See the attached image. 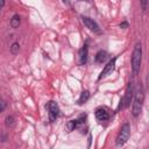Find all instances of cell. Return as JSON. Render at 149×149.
Segmentation results:
<instances>
[{"label":"cell","instance_id":"5","mask_svg":"<svg viewBox=\"0 0 149 149\" xmlns=\"http://www.w3.org/2000/svg\"><path fill=\"white\" fill-rule=\"evenodd\" d=\"M45 108H47V111H48L49 121H50V122L56 121V119H57V118H58V115H59V107H58V105H57L55 101L50 100V101H48V102H47Z\"/></svg>","mask_w":149,"mask_h":149},{"label":"cell","instance_id":"6","mask_svg":"<svg viewBox=\"0 0 149 149\" xmlns=\"http://www.w3.org/2000/svg\"><path fill=\"white\" fill-rule=\"evenodd\" d=\"M115 62H116V57H114V58H112L106 65H105V68L102 69V71H101V73H100V76L98 77V79L100 80V79H102V78H105V77H107L108 74H111L113 71H114V68H115Z\"/></svg>","mask_w":149,"mask_h":149},{"label":"cell","instance_id":"13","mask_svg":"<svg viewBox=\"0 0 149 149\" xmlns=\"http://www.w3.org/2000/svg\"><path fill=\"white\" fill-rule=\"evenodd\" d=\"M14 122H15V119H14L13 115H7V116H6V119H5V125H6V127H12V126L14 125Z\"/></svg>","mask_w":149,"mask_h":149},{"label":"cell","instance_id":"7","mask_svg":"<svg viewBox=\"0 0 149 149\" xmlns=\"http://www.w3.org/2000/svg\"><path fill=\"white\" fill-rule=\"evenodd\" d=\"M81 21L84 22V24H85L90 30L95 31V33H100L99 26H98V23H97L93 19H91V17H88V16H81Z\"/></svg>","mask_w":149,"mask_h":149},{"label":"cell","instance_id":"14","mask_svg":"<svg viewBox=\"0 0 149 149\" xmlns=\"http://www.w3.org/2000/svg\"><path fill=\"white\" fill-rule=\"evenodd\" d=\"M74 128H77L76 120H70V121L66 123V129H68V132H72V130H74Z\"/></svg>","mask_w":149,"mask_h":149},{"label":"cell","instance_id":"10","mask_svg":"<svg viewBox=\"0 0 149 149\" xmlns=\"http://www.w3.org/2000/svg\"><path fill=\"white\" fill-rule=\"evenodd\" d=\"M20 23H21V16L19 14H14L13 17L10 19V27L16 29L20 26Z\"/></svg>","mask_w":149,"mask_h":149},{"label":"cell","instance_id":"11","mask_svg":"<svg viewBox=\"0 0 149 149\" xmlns=\"http://www.w3.org/2000/svg\"><path fill=\"white\" fill-rule=\"evenodd\" d=\"M106 58H107V52L105 50H99L95 54V62L97 63H102V62H105Z\"/></svg>","mask_w":149,"mask_h":149},{"label":"cell","instance_id":"3","mask_svg":"<svg viewBox=\"0 0 149 149\" xmlns=\"http://www.w3.org/2000/svg\"><path fill=\"white\" fill-rule=\"evenodd\" d=\"M129 136H130V126H129V123L126 122V123H123L121 126L120 132H119V134L116 136V140H115L116 147H122L128 141Z\"/></svg>","mask_w":149,"mask_h":149},{"label":"cell","instance_id":"4","mask_svg":"<svg viewBox=\"0 0 149 149\" xmlns=\"http://www.w3.org/2000/svg\"><path fill=\"white\" fill-rule=\"evenodd\" d=\"M134 92H135L134 85H133V83H129V84H128V87H127V90H126V93H125L123 98H122L121 101H120L119 108H127V107L130 105V101H132V99H133Z\"/></svg>","mask_w":149,"mask_h":149},{"label":"cell","instance_id":"15","mask_svg":"<svg viewBox=\"0 0 149 149\" xmlns=\"http://www.w3.org/2000/svg\"><path fill=\"white\" fill-rule=\"evenodd\" d=\"M19 50H20V44H19L17 42H14V43L12 44V47H10V52H12V55H16V54L19 52Z\"/></svg>","mask_w":149,"mask_h":149},{"label":"cell","instance_id":"17","mask_svg":"<svg viewBox=\"0 0 149 149\" xmlns=\"http://www.w3.org/2000/svg\"><path fill=\"white\" fill-rule=\"evenodd\" d=\"M141 5H142V8L143 10H147V5H148V1L144 0V1H141Z\"/></svg>","mask_w":149,"mask_h":149},{"label":"cell","instance_id":"18","mask_svg":"<svg viewBox=\"0 0 149 149\" xmlns=\"http://www.w3.org/2000/svg\"><path fill=\"white\" fill-rule=\"evenodd\" d=\"M120 27H121V28H123V29H125V28H127V27H128V22H127V21L121 22V23H120Z\"/></svg>","mask_w":149,"mask_h":149},{"label":"cell","instance_id":"2","mask_svg":"<svg viewBox=\"0 0 149 149\" xmlns=\"http://www.w3.org/2000/svg\"><path fill=\"white\" fill-rule=\"evenodd\" d=\"M143 101H144V92H143L142 86L140 85L137 91L134 92V101H133V107H132V113L135 118H137L140 115V113L142 111Z\"/></svg>","mask_w":149,"mask_h":149},{"label":"cell","instance_id":"8","mask_svg":"<svg viewBox=\"0 0 149 149\" xmlns=\"http://www.w3.org/2000/svg\"><path fill=\"white\" fill-rule=\"evenodd\" d=\"M87 55H88V47H87V43H85L79 49V63L80 64H86V62H87Z\"/></svg>","mask_w":149,"mask_h":149},{"label":"cell","instance_id":"12","mask_svg":"<svg viewBox=\"0 0 149 149\" xmlns=\"http://www.w3.org/2000/svg\"><path fill=\"white\" fill-rule=\"evenodd\" d=\"M90 99V92L87 91V90H85V91H83L81 92V94H80V97H79V99H78V105H83V104H85L87 100Z\"/></svg>","mask_w":149,"mask_h":149},{"label":"cell","instance_id":"19","mask_svg":"<svg viewBox=\"0 0 149 149\" xmlns=\"http://www.w3.org/2000/svg\"><path fill=\"white\" fill-rule=\"evenodd\" d=\"M3 5H5V1H3V0H0V10H1V8L3 7Z\"/></svg>","mask_w":149,"mask_h":149},{"label":"cell","instance_id":"16","mask_svg":"<svg viewBox=\"0 0 149 149\" xmlns=\"http://www.w3.org/2000/svg\"><path fill=\"white\" fill-rule=\"evenodd\" d=\"M6 107H7V102H6V100L2 99V98H0V113L3 112Z\"/></svg>","mask_w":149,"mask_h":149},{"label":"cell","instance_id":"9","mask_svg":"<svg viewBox=\"0 0 149 149\" xmlns=\"http://www.w3.org/2000/svg\"><path fill=\"white\" fill-rule=\"evenodd\" d=\"M94 114H95L97 120H99V121H106V120L109 119V114H108V112H107L105 108H102V107L97 108Z\"/></svg>","mask_w":149,"mask_h":149},{"label":"cell","instance_id":"1","mask_svg":"<svg viewBox=\"0 0 149 149\" xmlns=\"http://www.w3.org/2000/svg\"><path fill=\"white\" fill-rule=\"evenodd\" d=\"M141 63H142V44L136 43L133 50V56H132V71L133 74H137L141 69Z\"/></svg>","mask_w":149,"mask_h":149}]
</instances>
